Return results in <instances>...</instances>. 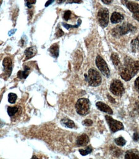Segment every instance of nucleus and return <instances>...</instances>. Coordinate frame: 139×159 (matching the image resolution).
<instances>
[{
  "mask_svg": "<svg viewBox=\"0 0 139 159\" xmlns=\"http://www.w3.org/2000/svg\"><path fill=\"white\" fill-rule=\"evenodd\" d=\"M89 142V138L86 134H83L79 136L77 139L76 144L79 146H83L86 144H87Z\"/></svg>",
  "mask_w": 139,
  "mask_h": 159,
  "instance_id": "obj_11",
  "label": "nucleus"
},
{
  "mask_svg": "<svg viewBox=\"0 0 139 159\" xmlns=\"http://www.w3.org/2000/svg\"><path fill=\"white\" fill-rule=\"evenodd\" d=\"M121 1V3H122L123 5H126V3L128 2V0H120Z\"/></svg>",
  "mask_w": 139,
  "mask_h": 159,
  "instance_id": "obj_39",
  "label": "nucleus"
},
{
  "mask_svg": "<svg viewBox=\"0 0 139 159\" xmlns=\"http://www.w3.org/2000/svg\"><path fill=\"white\" fill-rule=\"evenodd\" d=\"M135 108V110L137 112V113L139 115V102L138 101L136 102Z\"/></svg>",
  "mask_w": 139,
  "mask_h": 159,
  "instance_id": "obj_33",
  "label": "nucleus"
},
{
  "mask_svg": "<svg viewBox=\"0 0 139 159\" xmlns=\"http://www.w3.org/2000/svg\"><path fill=\"white\" fill-rule=\"evenodd\" d=\"M54 1H55V0H48V1L46 2L45 6H46V7H48V6L50 5L51 3H53L54 2Z\"/></svg>",
  "mask_w": 139,
  "mask_h": 159,
  "instance_id": "obj_37",
  "label": "nucleus"
},
{
  "mask_svg": "<svg viewBox=\"0 0 139 159\" xmlns=\"http://www.w3.org/2000/svg\"><path fill=\"white\" fill-rule=\"evenodd\" d=\"M37 48L36 47H32L30 48H28L25 50L24 54L27 56V59H30L33 57L34 56H36L37 54Z\"/></svg>",
  "mask_w": 139,
  "mask_h": 159,
  "instance_id": "obj_15",
  "label": "nucleus"
},
{
  "mask_svg": "<svg viewBox=\"0 0 139 159\" xmlns=\"http://www.w3.org/2000/svg\"><path fill=\"white\" fill-rule=\"evenodd\" d=\"M135 30L136 28L134 26L130 23H124L122 25H119L113 29L112 30V34L115 37L121 36L127 34L129 32H135Z\"/></svg>",
  "mask_w": 139,
  "mask_h": 159,
  "instance_id": "obj_2",
  "label": "nucleus"
},
{
  "mask_svg": "<svg viewBox=\"0 0 139 159\" xmlns=\"http://www.w3.org/2000/svg\"><path fill=\"white\" fill-rule=\"evenodd\" d=\"M75 107L76 112L78 114L80 115V116H85V115L87 114L90 110V101L88 99L85 98L78 99L76 103Z\"/></svg>",
  "mask_w": 139,
  "mask_h": 159,
  "instance_id": "obj_4",
  "label": "nucleus"
},
{
  "mask_svg": "<svg viewBox=\"0 0 139 159\" xmlns=\"http://www.w3.org/2000/svg\"><path fill=\"white\" fill-rule=\"evenodd\" d=\"M95 64L97 67L100 70L101 72L107 77L110 76V70L105 61L100 56H98L95 59Z\"/></svg>",
  "mask_w": 139,
  "mask_h": 159,
  "instance_id": "obj_8",
  "label": "nucleus"
},
{
  "mask_svg": "<svg viewBox=\"0 0 139 159\" xmlns=\"http://www.w3.org/2000/svg\"><path fill=\"white\" fill-rule=\"evenodd\" d=\"M3 66L5 74L9 77L12 71V61L11 59L8 57H5L3 61Z\"/></svg>",
  "mask_w": 139,
  "mask_h": 159,
  "instance_id": "obj_9",
  "label": "nucleus"
},
{
  "mask_svg": "<svg viewBox=\"0 0 139 159\" xmlns=\"http://www.w3.org/2000/svg\"><path fill=\"white\" fill-rule=\"evenodd\" d=\"M49 51L53 57H58L59 55V47L58 44L55 43L53 45H51L49 49Z\"/></svg>",
  "mask_w": 139,
  "mask_h": 159,
  "instance_id": "obj_17",
  "label": "nucleus"
},
{
  "mask_svg": "<svg viewBox=\"0 0 139 159\" xmlns=\"http://www.w3.org/2000/svg\"><path fill=\"white\" fill-rule=\"evenodd\" d=\"M101 1L105 3V4H107V5H109L112 3V0H101Z\"/></svg>",
  "mask_w": 139,
  "mask_h": 159,
  "instance_id": "obj_36",
  "label": "nucleus"
},
{
  "mask_svg": "<svg viewBox=\"0 0 139 159\" xmlns=\"http://www.w3.org/2000/svg\"><path fill=\"white\" fill-rule=\"evenodd\" d=\"M121 77L126 81H130L139 72V61H134L130 57L124 59V66L119 68Z\"/></svg>",
  "mask_w": 139,
  "mask_h": 159,
  "instance_id": "obj_1",
  "label": "nucleus"
},
{
  "mask_svg": "<svg viewBox=\"0 0 139 159\" xmlns=\"http://www.w3.org/2000/svg\"><path fill=\"white\" fill-rule=\"evenodd\" d=\"M29 71L30 68L27 66H24V70L23 71H19L17 74V77L20 79H26L29 75Z\"/></svg>",
  "mask_w": 139,
  "mask_h": 159,
  "instance_id": "obj_20",
  "label": "nucleus"
},
{
  "mask_svg": "<svg viewBox=\"0 0 139 159\" xmlns=\"http://www.w3.org/2000/svg\"><path fill=\"white\" fill-rule=\"evenodd\" d=\"M83 125L84 126H92V124H93V122L92 120L91 119H86L85 120L83 121L82 122Z\"/></svg>",
  "mask_w": 139,
  "mask_h": 159,
  "instance_id": "obj_26",
  "label": "nucleus"
},
{
  "mask_svg": "<svg viewBox=\"0 0 139 159\" xmlns=\"http://www.w3.org/2000/svg\"><path fill=\"white\" fill-rule=\"evenodd\" d=\"M36 3V0H27V7L30 8L32 7V5H33Z\"/></svg>",
  "mask_w": 139,
  "mask_h": 159,
  "instance_id": "obj_29",
  "label": "nucleus"
},
{
  "mask_svg": "<svg viewBox=\"0 0 139 159\" xmlns=\"http://www.w3.org/2000/svg\"><path fill=\"white\" fill-rule=\"evenodd\" d=\"M85 80L90 86H98L101 83V77L99 73L95 69H90L88 72V74H85Z\"/></svg>",
  "mask_w": 139,
  "mask_h": 159,
  "instance_id": "obj_3",
  "label": "nucleus"
},
{
  "mask_svg": "<svg viewBox=\"0 0 139 159\" xmlns=\"http://www.w3.org/2000/svg\"><path fill=\"white\" fill-rule=\"evenodd\" d=\"M66 1V0H57V3H59V4H61L64 2H65Z\"/></svg>",
  "mask_w": 139,
  "mask_h": 159,
  "instance_id": "obj_38",
  "label": "nucleus"
},
{
  "mask_svg": "<svg viewBox=\"0 0 139 159\" xmlns=\"http://www.w3.org/2000/svg\"><path fill=\"white\" fill-rule=\"evenodd\" d=\"M71 15V12L70 11H66L64 14V20H65V21H68L69 18H70Z\"/></svg>",
  "mask_w": 139,
  "mask_h": 159,
  "instance_id": "obj_25",
  "label": "nucleus"
},
{
  "mask_svg": "<svg viewBox=\"0 0 139 159\" xmlns=\"http://www.w3.org/2000/svg\"><path fill=\"white\" fill-rule=\"evenodd\" d=\"M111 59H112L113 63H114V65L116 67L120 68V67L122 66V65H121V63H120V61L119 57L116 54V53H113V54L111 56Z\"/></svg>",
  "mask_w": 139,
  "mask_h": 159,
  "instance_id": "obj_18",
  "label": "nucleus"
},
{
  "mask_svg": "<svg viewBox=\"0 0 139 159\" xmlns=\"http://www.w3.org/2000/svg\"><path fill=\"white\" fill-rule=\"evenodd\" d=\"M92 151V148L91 146H88L86 147V148L85 149H80L79 150V152L80 153V154L83 156H85V155H87L88 154L91 153Z\"/></svg>",
  "mask_w": 139,
  "mask_h": 159,
  "instance_id": "obj_23",
  "label": "nucleus"
},
{
  "mask_svg": "<svg viewBox=\"0 0 139 159\" xmlns=\"http://www.w3.org/2000/svg\"><path fill=\"white\" fill-rule=\"evenodd\" d=\"M125 158L128 159H133V158H139V152L137 149H131L126 152L125 155Z\"/></svg>",
  "mask_w": 139,
  "mask_h": 159,
  "instance_id": "obj_14",
  "label": "nucleus"
},
{
  "mask_svg": "<svg viewBox=\"0 0 139 159\" xmlns=\"http://www.w3.org/2000/svg\"><path fill=\"white\" fill-rule=\"evenodd\" d=\"M60 123H61V125L62 126L69 128H74L76 127L74 122L73 120L69 119L67 118L62 119L61 121H60Z\"/></svg>",
  "mask_w": 139,
  "mask_h": 159,
  "instance_id": "obj_16",
  "label": "nucleus"
},
{
  "mask_svg": "<svg viewBox=\"0 0 139 159\" xmlns=\"http://www.w3.org/2000/svg\"><path fill=\"white\" fill-rule=\"evenodd\" d=\"M19 108H20L17 107H8L7 112H8V116H9L10 117H13L14 116H15V115L19 111Z\"/></svg>",
  "mask_w": 139,
  "mask_h": 159,
  "instance_id": "obj_21",
  "label": "nucleus"
},
{
  "mask_svg": "<svg viewBox=\"0 0 139 159\" xmlns=\"http://www.w3.org/2000/svg\"><path fill=\"white\" fill-rule=\"evenodd\" d=\"M124 20V17L122 14H120L119 12H114L112 14L111 16V22L114 24L118 23L120 21H122Z\"/></svg>",
  "mask_w": 139,
  "mask_h": 159,
  "instance_id": "obj_12",
  "label": "nucleus"
},
{
  "mask_svg": "<svg viewBox=\"0 0 139 159\" xmlns=\"http://www.w3.org/2000/svg\"><path fill=\"white\" fill-rule=\"evenodd\" d=\"M96 107L99 110H101L103 112H105V113L110 114V115L113 114V111L110 108V107H109V106H108L107 104H105L104 102H98L96 103Z\"/></svg>",
  "mask_w": 139,
  "mask_h": 159,
  "instance_id": "obj_10",
  "label": "nucleus"
},
{
  "mask_svg": "<svg viewBox=\"0 0 139 159\" xmlns=\"http://www.w3.org/2000/svg\"><path fill=\"white\" fill-rule=\"evenodd\" d=\"M107 96H108V100L110 101V102H112V103H116V101H115V99H114V98H112V97H111L110 95H108Z\"/></svg>",
  "mask_w": 139,
  "mask_h": 159,
  "instance_id": "obj_35",
  "label": "nucleus"
},
{
  "mask_svg": "<svg viewBox=\"0 0 139 159\" xmlns=\"http://www.w3.org/2000/svg\"><path fill=\"white\" fill-rule=\"evenodd\" d=\"M82 2V0H67L68 3H80Z\"/></svg>",
  "mask_w": 139,
  "mask_h": 159,
  "instance_id": "obj_31",
  "label": "nucleus"
},
{
  "mask_svg": "<svg viewBox=\"0 0 139 159\" xmlns=\"http://www.w3.org/2000/svg\"><path fill=\"white\" fill-rule=\"evenodd\" d=\"M131 47L133 52H139V36L132 41Z\"/></svg>",
  "mask_w": 139,
  "mask_h": 159,
  "instance_id": "obj_19",
  "label": "nucleus"
},
{
  "mask_svg": "<svg viewBox=\"0 0 139 159\" xmlns=\"http://www.w3.org/2000/svg\"><path fill=\"white\" fill-rule=\"evenodd\" d=\"M8 102H9L11 104H14L15 102V101L17 100V96L16 94H15L14 93H10L9 94H8Z\"/></svg>",
  "mask_w": 139,
  "mask_h": 159,
  "instance_id": "obj_24",
  "label": "nucleus"
},
{
  "mask_svg": "<svg viewBox=\"0 0 139 159\" xmlns=\"http://www.w3.org/2000/svg\"><path fill=\"white\" fill-rule=\"evenodd\" d=\"M110 92L116 96H120L122 95L124 92V88L123 83H121L120 81L116 79L114 80L111 84L110 88Z\"/></svg>",
  "mask_w": 139,
  "mask_h": 159,
  "instance_id": "obj_5",
  "label": "nucleus"
},
{
  "mask_svg": "<svg viewBox=\"0 0 139 159\" xmlns=\"http://www.w3.org/2000/svg\"><path fill=\"white\" fill-rule=\"evenodd\" d=\"M62 25H64V27L65 29H71V28H76V27H78V25H67V24H65V23H62Z\"/></svg>",
  "mask_w": 139,
  "mask_h": 159,
  "instance_id": "obj_28",
  "label": "nucleus"
},
{
  "mask_svg": "<svg viewBox=\"0 0 139 159\" xmlns=\"http://www.w3.org/2000/svg\"><path fill=\"white\" fill-rule=\"evenodd\" d=\"M115 143L117 145H118L119 146H123L126 144V141L123 137H120L115 139Z\"/></svg>",
  "mask_w": 139,
  "mask_h": 159,
  "instance_id": "obj_22",
  "label": "nucleus"
},
{
  "mask_svg": "<svg viewBox=\"0 0 139 159\" xmlns=\"http://www.w3.org/2000/svg\"><path fill=\"white\" fill-rule=\"evenodd\" d=\"M135 90L138 93H139V77L137 78V79L135 81Z\"/></svg>",
  "mask_w": 139,
  "mask_h": 159,
  "instance_id": "obj_27",
  "label": "nucleus"
},
{
  "mask_svg": "<svg viewBox=\"0 0 139 159\" xmlns=\"http://www.w3.org/2000/svg\"><path fill=\"white\" fill-rule=\"evenodd\" d=\"M133 18L135 19L137 21H138L139 22V11L133 14Z\"/></svg>",
  "mask_w": 139,
  "mask_h": 159,
  "instance_id": "obj_32",
  "label": "nucleus"
},
{
  "mask_svg": "<svg viewBox=\"0 0 139 159\" xmlns=\"http://www.w3.org/2000/svg\"><path fill=\"white\" fill-rule=\"evenodd\" d=\"M105 119L107 123L108 124L111 131L113 132V133H115V132L119 130L124 129V126L122 122L114 120L112 117L108 116H106Z\"/></svg>",
  "mask_w": 139,
  "mask_h": 159,
  "instance_id": "obj_7",
  "label": "nucleus"
},
{
  "mask_svg": "<svg viewBox=\"0 0 139 159\" xmlns=\"http://www.w3.org/2000/svg\"><path fill=\"white\" fill-rule=\"evenodd\" d=\"M125 5L126 6V7L128 8V9L130 11V12H132L133 14L139 11V5L137 3L128 1L126 3Z\"/></svg>",
  "mask_w": 139,
  "mask_h": 159,
  "instance_id": "obj_13",
  "label": "nucleus"
},
{
  "mask_svg": "<svg viewBox=\"0 0 139 159\" xmlns=\"http://www.w3.org/2000/svg\"><path fill=\"white\" fill-rule=\"evenodd\" d=\"M133 140L135 141L139 140V134L138 133H135L133 134Z\"/></svg>",
  "mask_w": 139,
  "mask_h": 159,
  "instance_id": "obj_34",
  "label": "nucleus"
},
{
  "mask_svg": "<svg viewBox=\"0 0 139 159\" xmlns=\"http://www.w3.org/2000/svg\"><path fill=\"white\" fill-rule=\"evenodd\" d=\"M109 11L106 8H103L100 9L98 13V20L99 25L102 27L105 28L108 24Z\"/></svg>",
  "mask_w": 139,
  "mask_h": 159,
  "instance_id": "obj_6",
  "label": "nucleus"
},
{
  "mask_svg": "<svg viewBox=\"0 0 139 159\" xmlns=\"http://www.w3.org/2000/svg\"><path fill=\"white\" fill-rule=\"evenodd\" d=\"M64 34V32H63L61 29H58V31L57 32L56 36H57L58 38H59V37H62Z\"/></svg>",
  "mask_w": 139,
  "mask_h": 159,
  "instance_id": "obj_30",
  "label": "nucleus"
}]
</instances>
